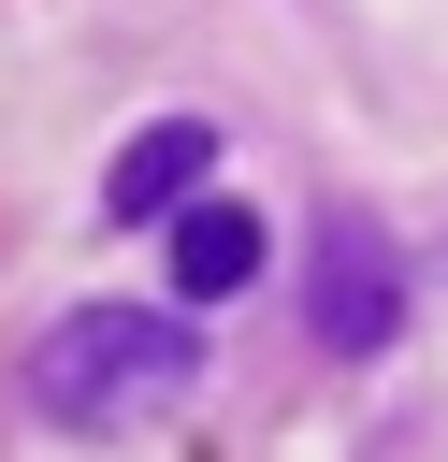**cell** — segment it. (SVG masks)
<instances>
[{"label":"cell","mask_w":448,"mask_h":462,"mask_svg":"<svg viewBox=\"0 0 448 462\" xmlns=\"http://www.w3.org/2000/svg\"><path fill=\"white\" fill-rule=\"evenodd\" d=\"M188 375H202V346H188V318H159V303H87V318H58V332L29 346V404H43L58 433L159 419Z\"/></svg>","instance_id":"obj_1"},{"label":"cell","mask_w":448,"mask_h":462,"mask_svg":"<svg viewBox=\"0 0 448 462\" xmlns=\"http://www.w3.org/2000/svg\"><path fill=\"white\" fill-rule=\"evenodd\" d=\"M303 318H318L332 361H376V346L405 332V260H390L361 217H332V231H318V274H303Z\"/></svg>","instance_id":"obj_2"},{"label":"cell","mask_w":448,"mask_h":462,"mask_svg":"<svg viewBox=\"0 0 448 462\" xmlns=\"http://www.w3.org/2000/svg\"><path fill=\"white\" fill-rule=\"evenodd\" d=\"M217 173V116H159L145 144H116V173H101V217L116 231H145V217H188V188Z\"/></svg>","instance_id":"obj_3"},{"label":"cell","mask_w":448,"mask_h":462,"mask_svg":"<svg viewBox=\"0 0 448 462\" xmlns=\"http://www.w3.org/2000/svg\"><path fill=\"white\" fill-rule=\"evenodd\" d=\"M173 289H188V303L260 289V217H246V202H188V217H173Z\"/></svg>","instance_id":"obj_4"}]
</instances>
